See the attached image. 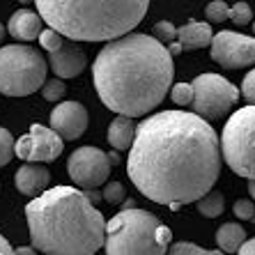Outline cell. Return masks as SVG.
I'll return each instance as SVG.
<instances>
[{
	"instance_id": "cell-23",
	"label": "cell",
	"mask_w": 255,
	"mask_h": 255,
	"mask_svg": "<svg viewBox=\"0 0 255 255\" xmlns=\"http://www.w3.org/2000/svg\"><path fill=\"white\" fill-rule=\"evenodd\" d=\"M205 14H207L209 23H221V21L230 18V7H228L223 0H214V2H209V5H207Z\"/></svg>"
},
{
	"instance_id": "cell-33",
	"label": "cell",
	"mask_w": 255,
	"mask_h": 255,
	"mask_svg": "<svg viewBox=\"0 0 255 255\" xmlns=\"http://www.w3.org/2000/svg\"><path fill=\"white\" fill-rule=\"evenodd\" d=\"M83 196L88 198V200L92 202V205H97V202L101 200V193H99V191H97V189H92V191H83Z\"/></svg>"
},
{
	"instance_id": "cell-4",
	"label": "cell",
	"mask_w": 255,
	"mask_h": 255,
	"mask_svg": "<svg viewBox=\"0 0 255 255\" xmlns=\"http://www.w3.org/2000/svg\"><path fill=\"white\" fill-rule=\"evenodd\" d=\"M147 9V0H37L42 21L71 42H115L131 35Z\"/></svg>"
},
{
	"instance_id": "cell-20",
	"label": "cell",
	"mask_w": 255,
	"mask_h": 255,
	"mask_svg": "<svg viewBox=\"0 0 255 255\" xmlns=\"http://www.w3.org/2000/svg\"><path fill=\"white\" fill-rule=\"evenodd\" d=\"M168 255H223V253H221V251L200 249V246L193 242H177L168 249Z\"/></svg>"
},
{
	"instance_id": "cell-15",
	"label": "cell",
	"mask_w": 255,
	"mask_h": 255,
	"mask_svg": "<svg viewBox=\"0 0 255 255\" xmlns=\"http://www.w3.org/2000/svg\"><path fill=\"white\" fill-rule=\"evenodd\" d=\"M42 16L37 12H30V9H18L12 14L9 23H7V35H12L14 39H21V42H32V39H39L42 35Z\"/></svg>"
},
{
	"instance_id": "cell-29",
	"label": "cell",
	"mask_w": 255,
	"mask_h": 255,
	"mask_svg": "<svg viewBox=\"0 0 255 255\" xmlns=\"http://www.w3.org/2000/svg\"><path fill=\"white\" fill-rule=\"evenodd\" d=\"M235 216L242 221H255V202L253 200H237L232 207Z\"/></svg>"
},
{
	"instance_id": "cell-12",
	"label": "cell",
	"mask_w": 255,
	"mask_h": 255,
	"mask_svg": "<svg viewBox=\"0 0 255 255\" xmlns=\"http://www.w3.org/2000/svg\"><path fill=\"white\" fill-rule=\"evenodd\" d=\"M51 129L62 140H76L88 129V111L81 101H62L51 111Z\"/></svg>"
},
{
	"instance_id": "cell-9",
	"label": "cell",
	"mask_w": 255,
	"mask_h": 255,
	"mask_svg": "<svg viewBox=\"0 0 255 255\" xmlns=\"http://www.w3.org/2000/svg\"><path fill=\"white\" fill-rule=\"evenodd\" d=\"M209 55L223 69H242L255 65V37L239 35L232 30H221L212 37Z\"/></svg>"
},
{
	"instance_id": "cell-3",
	"label": "cell",
	"mask_w": 255,
	"mask_h": 255,
	"mask_svg": "<svg viewBox=\"0 0 255 255\" xmlns=\"http://www.w3.org/2000/svg\"><path fill=\"white\" fill-rule=\"evenodd\" d=\"M25 216L32 249L46 255H95L106 239L104 214L74 186L46 189Z\"/></svg>"
},
{
	"instance_id": "cell-8",
	"label": "cell",
	"mask_w": 255,
	"mask_h": 255,
	"mask_svg": "<svg viewBox=\"0 0 255 255\" xmlns=\"http://www.w3.org/2000/svg\"><path fill=\"white\" fill-rule=\"evenodd\" d=\"M193 113L202 120H219L239 99V90L221 74H200L193 78Z\"/></svg>"
},
{
	"instance_id": "cell-14",
	"label": "cell",
	"mask_w": 255,
	"mask_h": 255,
	"mask_svg": "<svg viewBox=\"0 0 255 255\" xmlns=\"http://www.w3.org/2000/svg\"><path fill=\"white\" fill-rule=\"evenodd\" d=\"M48 179H51V172H48L46 166H42V163H23L14 175V184L23 196L39 198L46 191Z\"/></svg>"
},
{
	"instance_id": "cell-21",
	"label": "cell",
	"mask_w": 255,
	"mask_h": 255,
	"mask_svg": "<svg viewBox=\"0 0 255 255\" xmlns=\"http://www.w3.org/2000/svg\"><path fill=\"white\" fill-rule=\"evenodd\" d=\"M14 145H16L14 136L7 129L0 127V168H5L14 159Z\"/></svg>"
},
{
	"instance_id": "cell-16",
	"label": "cell",
	"mask_w": 255,
	"mask_h": 255,
	"mask_svg": "<svg viewBox=\"0 0 255 255\" xmlns=\"http://www.w3.org/2000/svg\"><path fill=\"white\" fill-rule=\"evenodd\" d=\"M212 28L209 23H200V21H189L186 25L177 28V39L175 44L179 46V51H196V48H205L212 44Z\"/></svg>"
},
{
	"instance_id": "cell-6",
	"label": "cell",
	"mask_w": 255,
	"mask_h": 255,
	"mask_svg": "<svg viewBox=\"0 0 255 255\" xmlns=\"http://www.w3.org/2000/svg\"><path fill=\"white\" fill-rule=\"evenodd\" d=\"M48 62L37 48L9 44L0 48V95L28 97L44 88Z\"/></svg>"
},
{
	"instance_id": "cell-2",
	"label": "cell",
	"mask_w": 255,
	"mask_h": 255,
	"mask_svg": "<svg viewBox=\"0 0 255 255\" xmlns=\"http://www.w3.org/2000/svg\"><path fill=\"white\" fill-rule=\"evenodd\" d=\"M172 78L170 51L140 32L108 42L92 65V81L104 106L129 120L154 111L172 88Z\"/></svg>"
},
{
	"instance_id": "cell-26",
	"label": "cell",
	"mask_w": 255,
	"mask_h": 255,
	"mask_svg": "<svg viewBox=\"0 0 255 255\" xmlns=\"http://www.w3.org/2000/svg\"><path fill=\"white\" fill-rule=\"evenodd\" d=\"M101 200H106L108 205H120V202H125V186L120 184V182H108L101 191Z\"/></svg>"
},
{
	"instance_id": "cell-34",
	"label": "cell",
	"mask_w": 255,
	"mask_h": 255,
	"mask_svg": "<svg viewBox=\"0 0 255 255\" xmlns=\"http://www.w3.org/2000/svg\"><path fill=\"white\" fill-rule=\"evenodd\" d=\"M14 255H37V251L32 246H18V249H14Z\"/></svg>"
},
{
	"instance_id": "cell-35",
	"label": "cell",
	"mask_w": 255,
	"mask_h": 255,
	"mask_svg": "<svg viewBox=\"0 0 255 255\" xmlns=\"http://www.w3.org/2000/svg\"><path fill=\"white\" fill-rule=\"evenodd\" d=\"M108 163H111V166H118V163H120V156L115 154V152H113V154H108Z\"/></svg>"
},
{
	"instance_id": "cell-5",
	"label": "cell",
	"mask_w": 255,
	"mask_h": 255,
	"mask_svg": "<svg viewBox=\"0 0 255 255\" xmlns=\"http://www.w3.org/2000/svg\"><path fill=\"white\" fill-rule=\"evenodd\" d=\"M172 232L145 209H122L106 223V255H168Z\"/></svg>"
},
{
	"instance_id": "cell-36",
	"label": "cell",
	"mask_w": 255,
	"mask_h": 255,
	"mask_svg": "<svg viewBox=\"0 0 255 255\" xmlns=\"http://www.w3.org/2000/svg\"><path fill=\"white\" fill-rule=\"evenodd\" d=\"M133 207H136V202L131 200V198H129V200L125 198V202H122V209H133Z\"/></svg>"
},
{
	"instance_id": "cell-28",
	"label": "cell",
	"mask_w": 255,
	"mask_h": 255,
	"mask_svg": "<svg viewBox=\"0 0 255 255\" xmlns=\"http://www.w3.org/2000/svg\"><path fill=\"white\" fill-rule=\"evenodd\" d=\"M230 18L237 25L251 23V18H253V14H251V7L246 5V2H237V5H232L230 7Z\"/></svg>"
},
{
	"instance_id": "cell-30",
	"label": "cell",
	"mask_w": 255,
	"mask_h": 255,
	"mask_svg": "<svg viewBox=\"0 0 255 255\" xmlns=\"http://www.w3.org/2000/svg\"><path fill=\"white\" fill-rule=\"evenodd\" d=\"M242 97L249 101V106H255V69H251L242 81Z\"/></svg>"
},
{
	"instance_id": "cell-27",
	"label": "cell",
	"mask_w": 255,
	"mask_h": 255,
	"mask_svg": "<svg viewBox=\"0 0 255 255\" xmlns=\"http://www.w3.org/2000/svg\"><path fill=\"white\" fill-rule=\"evenodd\" d=\"M39 44H42L44 51H48V53H55V51H60L62 48V37L58 35V32H53L51 28L42 30V35H39Z\"/></svg>"
},
{
	"instance_id": "cell-18",
	"label": "cell",
	"mask_w": 255,
	"mask_h": 255,
	"mask_svg": "<svg viewBox=\"0 0 255 255\" xmlns=\"http://www.w3.org/2000/svg\"><path fill=\"white\" fill-rule=\"evenodd\" d=\"M244 242H246V232L239 223H223L216 230V244L221 253H237Z\"/></svg>"
},
{
	"instance_id": "cell-1",
	"label": "cell",
	"mask_w": 255,
	"mask_h": 255,
	"mask_svg": "<svg viewBox=\"0 0 255 255\" xmlns=\"http://www.w3.org/2000/svg\"><path fill=\"white\" fill-rule=\"evenodd\" d=\"M221 170V142L207 120L161 111L136 125L127 175L145 198L170 209L198 202Z\"/></svg>"
},
{
	"instance_id": "cell-37",
	"label": "cell",
	"mask_w": 255,
	"mask_h": 255,
	"mask_svg": "<svg viewBox=\"0 0 255 255\" xmlns=\"http://www.w3.org/2000/svg\"><path fill=\"white\" fill-rule=\"evenodd\" d=\"M5 37H7V28L0 23V44H2V39H5Z\"/></svg>"
},
{
	"instance_id": "cell-32",
	"label": "cell",
	"mask_w": 255,
	"mask_h": 255,
	"mask_svg": "<svg viewBox=\"0 0 255 255\" xmlns=\"http://www.w3.org/2000/svg\"><path fill=\"white\" fill-rule=\"evenodd\" d=\"M0 255H14V249H12V244L7 242L2 235H0Z\"/></svg>"
},
{
	"instance_id": "cell-31",
	"label": "cell",
	"mask_w": 255,
	"mask_h": 255,
	"mask_svg": "<svg viewBox=\"0 0 255 255\" xmlns=\"http://www.w3.org/2000/svg\"><path fill=\"white\" fill-rule=\"evenodd\" d=\"M237 255H255V237L246 239V242L242 244V249L237 251Z\"/></svg>"
},
{
	"instance_id": "cell-7",
	"label": "cell",
	"mask_w": 255,
	"mask_h": 255,
	"mask_svg": "<svg viewBox=\"0 0 255 255\" xmlns=\"http://www.w3.org/2000/svg\"><path fill=\"white\" fill-rule=\"evenodd\" d=\"M221 154L232 172L255 182V106H242L221 133Z\"/></svg>"
},
{
	"instance_id": "cell-10",
	"label": "cell",
	"mask_w": 255,
	"mask_h": 255,
	"mask_svg": "<svg viewBox=\"0 0 255 255\" xmlns=\"http://www.w3.org/2000/svg\"><path fill=\"white\" fill-rule=\"evenodd\" d=\"M67 172L76 186H81L83 191H92L108 179L111 172L108 154L99 147H78L71 152L67 161Z\"/></svg>"
},
{
	"instance_id": "cell-22",
	"label": "cell",
	"mask_w": 255,
	"mask_h": 255,
	"mask_svg": "<svg viewBox=\"0 0 255 255\" xmlns=\"http://www.w3.org/2000/svg\"><path fill=\"white\" fill-rule=\"evenodd\" d=\"M154 39L156 42H161L163 46H170V44H175V39H177V28L170 23V21H159V23L154 25Z\"/></svg>"
},
{
	"instance_id": "cell-17",
	"label": "cell",
	"mask_w": 255,
	"mask_h": 255,
	"mask_svg": "<svg viewBox=\"0 0 255 255\" xmlns=\"http://www.w3.org/2000/svg\"><path fill=\"white\" fill-rule=\"evenodd\" d=\"M133 138H136V125H133V120L118 115V118L111 122V127H108V142H111L118 152H125V149H131Z\"/></svg>"
},
{
	"instance_id": "cell-13",
	"label": "cell",
	"mask_w": 255,
	"mask_h": 255,
	"mask_svg": "<svg viewBox=\"0 0 255 255\" xmlns=\"http://www.w3.org/2000/svg\"><path fill=\"white\" fill-rule=\"evenodd\" d=\"M48 65H51V69L55 71V76L60 81L62 78H74V76H81L83 69L88 67V55L76 44H62L60 51L48 53Z\"/></svg>"
},
{
	"instance_id": "cell-39",
	"label": "cell",
	"mask_w": 255,
	"mask_h": 255,
	"mask_svg": "<svg viewBox=\"0 0 255 255\" xmlns=\"http://www.w3.org/2000/svg\"><path fill=\"white\" fill-rule=\"evenodd\" d=\"M253 32H255V23H253Z\"/></svg>"
},
{
	"instance_id": "cell-19",
	"label": "cell",
	"mask_w": 255,
	"mask_h": 255,
	"mask_svg": "<svg viewBox=\"0 0 255 255\" xmlns=\"http://www.w3.org/2000/svg\"><path fill=\"white\" fill-rule=\"evenodd\" d=\"M223 207H226V200H223V193H221V191H209L202 200H198V212H200L202 216H207V219L221 216Z\"/></svg>"
},
{
	"instance_id": "cell-25",
	"label": "cell",
	"mask_w": 255,
	"mask_h": 255,
	"mask_svg": "<svg viewBox=\"0 0 255 255\" xmlns=\"http://www.w3.org/2000/svg\"><path fill=\"white\" fill-rule=\"evenodd\" d=\"M67 92V85L60 81V78H51V81H46L42 88V95L46 101H60L62 97H65Z\"/></svg>"
},
{
	"instance_id": "cell-11",
	"label": "cell",
	"mask_w": 255,
	"mask_h": 255,
	"mask_svg": "<svg viewBox=\"0 0 255 255\" xmlns=\"http://www.w3.org/2000/svg\"><path fill=\"white\" fill-rule=\"evenodd\" d=\"M62 149H65L62 138L51 127L35 122V125H30V131L23 138H18V142L14 145V154L28 163H39V161L51 163L62 154Z\"/></svg>"
},
{
	"instance_id": "cell-38",
	"label": "cell",
	"mask_w": 255,
	"mask_h": 255,
	"mask_svg": "<svg viewBox=\"0 0 255 255\" xmlns=\"http://www.w3.org/2000/svg\"><path fill=\"white\" fill-rule=\"evenodd\" d=\"M249 193H251V198H253V202H255V182H249Z\"/></svg>"
},
{
	"instance_id": "cell-24",
	"label": "cell",
	"mask_w": 255,
	"mask_h": 255,
	"mask_svg": "<svg viewBox=\"0 0 255 255\" xmlns=\"http://www.w3.org/2000/svg\"><path fill=\"white\" fill-rule=\"evenodd\" d=\"M170 97L177 106H191L193 104V88H191V83H177L170 88Z\"/></svg>"
}]
</instances>
